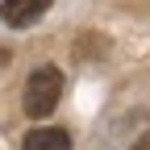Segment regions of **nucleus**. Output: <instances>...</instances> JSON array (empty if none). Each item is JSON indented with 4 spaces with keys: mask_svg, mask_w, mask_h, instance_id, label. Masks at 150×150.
I'll return each mask as SVG.
<instances>
[{
    "mask_svg": "<svg viewBox=\"0 0 150 150\" xmlns=\"http://www.w3.org/2000/svg\"><path fill=\"white\" fill-rule=\"evenodd\" d=\"M59 100H63V71L59 67H33L29 71V79H25V96H21V104H25V112L33 121H42V117H50L54 108H59Z\"/></svg>",
    "mask_w": 150,
    "mask_h": 150,
    "instance_id": "obj_1",
    "label": "nucleus"
},
{
    "mask_svg": "<svg viewBox=\"0 0 150 150\" xmlns=\"http://www.w3.org/2000/svg\"><path fill=\"white\" fill-rule=\"evenodd\" d=\"M50 4L54 0H4V4H0V21L8 29H29L33 21H42L50 13Z\"/></svg>",
    "mask_w": 150,
    "mask_h": 150,
    "instance_id": "obj_2",
    "label": "nucleus"
},
{
    "mask_svg": "<svg viewBox=\"0 0 150 150\" xmlns=\"http://www.w3.org/2000/svg\"><path fill=\"white\" fill-rule=\"evenodd\" d=\"M25 150H71V134L59 125H42L25 134Z\"/></svg>",
    "mask_w": 150,
    "mask_h": 150,
    "instance_id": "obj_3",
    "label": "nucleus"
},
{
    "mask_svg": "<svg viewBox=\"0 0 150 150\" xmlns=\"http://www.w3.org/2000/svg\"><path fill=\"white\" fill-rule=\"evenodd\" d=\"M129 150H150V134H146L142 142H134V146H129Z\"/></svg>",
    "mask_w": 150,
    "mask_h": 150,
    "instance_id": "obj_4",
    "label": "nucleus"
},
{
    "mask_svg": "<svg viewBox=\"0 0 150 150\" xmlns=\"http://www.w3.org/2000/svg\"><path fill=\"white\" fill-rule=\"evenodd\" d=\"M4 59H8V50H0V63H4Z\"/></svg>",
    "mask_w": 150,
    "mask_h": 150,
    "instance_id": "obj_5",
    "label": "nucleus"
}]
</instances>
